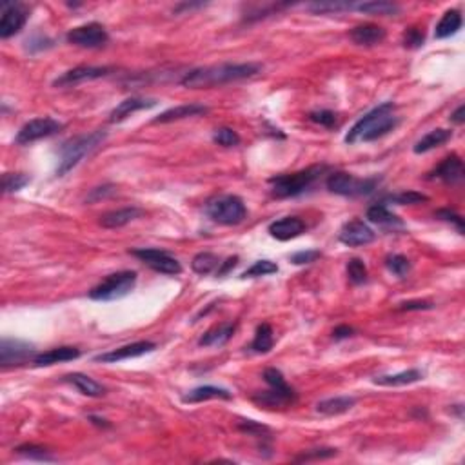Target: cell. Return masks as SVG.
I'll return each instance as SVG.
<instances>
[{"instance_id": "obj_2", "label": "cell", "mask_w": 465, "mask_h": 465, "mask_svg": "<svg viewBox=\"0 0 465 465\" xmlns=\"http://www.w3.org/2000/svg\"><path fill=\"white\" fill-rule=\"evenodd\" d=\"M394 109H396V106L393 102H384L369 113H366L362 118H358L354 122L353 127L345 134V142H373V140L385 137L400 124L398 116L394 115Z\"/></svg>"}, {"instance_id": "obj_14", "label": "cell", "mask_w": 465, "mask_h": 465, "mask_svg": "<svg viewBox=\"0 0 465 465\" xmlns=\"http://www.w3.org/2000/svg\"><path fill=\"white\" fill-rule=\"evenodd\" d=\"M157 349V344H153L149 340H140V342H133V344L122 345L118 349H113V351H108V353H102L99 356H95V362H102V363H116L122 362V360H130V358H139L144 356V354L151 353Z\"/></svg>"}, {"instance_id": "obj_4", "label": "cell", "mask_w": 465, "mask_h": 465, "mask_svg": "<svg viewBox=\"0 0 465 465\" xmlns=\"http://www.w3.org/2000/svg\"><path fill=\"white\" fill-rule=\"evenodd\" d=\"M329 169L327 166H311L307 169L296 171L291 174H278L269 179L271 183V193L277 198H295L307 193L313 188L318 180L322 179V174Z\"/></svg>"}, {"instance_id": "obj_8", "label": "cell", "mask_w": 465, "mask_h": 465, "mask_svg": "<svg viewBox=\"0 0 465 465\" xmlns=\"http://www.w3.org/2000/svg\"><path fill=\"white\" fill-rule=\"evenodd\" d=\"M130 253L160 275L176 277V275L182 273V264L174 256H171L167 251L155 249V247H142V249H133Z\"/></svg>"}, {"instance_id": "obj_20", "label": "cell", "mask_w": 465, "mask_h": 465, "mask_svg": "<svg viewBox=\"0 0 465 465\" xmlns=\"http://www.w3.org/2000/svg\"><path fill=\"white\" fill-rule=\"evenodd\" d=\"M209 108L204 104H182L176 108H171L167 111L160 113V115L153 120V124H169V122L183 120V118H191V116H200L207 115Z\"/></svg>"}, {"instance_id": "obj_44", "label": "cell", "mask_w": 465, "mask_h": 465, "mask_svg": "<svg viewBox=\"0 0 465 465\" xmlns=\"http://www.w3.org/2000/svg\"><path fill=\"white\" fill-rule=\"evenodd\" d=\"M425 42V35L420 27H409L405 33H403V46L409 48V50H418L422 48Z\"/></svg>"}, {"instance_id": "obj_51", "label": "cell", "mask_w": 465, "mask_h": 465, "mask_svg": "<svg viewBox=\"0 0 465 465\" xmlns=\"http://www.w3.org/2000/svg\"><path fill=\"white\" fill-rule=\"evenodd\" d=\"M115 193V188L113 186H102V188H95L93 191H91V195L88 198H85V202H97L100 200V198L108 197V195H113Z\"/></svg>"}, {"instance_id": "obj_48", "label": "cell", "mask_w": 465, "mask_h": 465, "mask_svg": "<svg viewBox=\"0 0 465 465\" xmlns=\"http://www.w3.org/2000/svg\"><path fill=\"white\" fill-rule=\"evenodd\" d=\"M322 256V253L318 249H307V251H298L295 255H291V262L295 265H305V264H313L318 258Z\"/></svg>"}, {"instance_id": "obj_17", "label": "cell", "mask_w": 465, "mask_h": 465, "mask_svg": "<svg viewBox=\"0 0 465 465\" xmlns=\"http://www.w3.org/2000/svg\"><path fill=\"white\" fill-rule=\"evenodd\" d=\"M433 176L431 179H438L445 183H451V186H457L464 180L465 173H464V162L458 155H449L447 158H443L440 162L436 169L433 171Z\"/></svg>"}, {"instance_id": "obj_30", "label": "cell", "mask_w": 465, "mask_h": 465, "mask_svg": "<svg viewBox=\"0 0 465 465\" xmlns=\"http://www.w3.org/2000/svg\"><path fill=\"white\" fill-rule=\"evenodd\" d=\"M356 403V398L353 396H335V398H327L317 403V412L326 416H338L344 412L351 411Z\"/></svg>"}, {"instance_id": "obj_34", "label": "cell", "mask_w": 465, "mask_h": 465, "mask_svg": "<svg viewBox=\"0 0 465 465\" xmlns=\"http://www.w3.org/2000/svg\"><path fill=\"white\" fill-rule=\"evenodd\" d=\"M275 338H273V327L269 326V324H260L256 327L255 338H253V344H251V351H255V353H269L271 349H273Z\"/></svg>"}, {"instance_id": "obj_39", "label": "cell", "mask_w": 465, "mask_h": 465, "mask_svg": "<svg viewBox=\"0 0 465 465\" xmlns=\"http://www.w3.org/2000/svg\"><path fill=\"white\" fill-rule=\"evenodd\" d=\"M385 265H387L391 273L396 275L398 278H405L409 271H411V262L403 255H389L385 258Z\"/></svg>"}, {"instance_id": "obj_45", "label": "cell", "mask_w": 465, "mask_h": 465, "mask_svg": "<svg viewBox=\"0 0 465 465\" xmlns=\"http://www.w3.org/2000/svg\"><path fill=\"white\" fill-rule=\"evenodd\" d=\"M238 429L242 431V433H247L251 434V436H256V438H268L269 436V427H265V425L262 424H256V422L253 420H244L242 424H238Z\"/></svg>"}, {"instance_id": "obj_47", "label": "cell", "mask_w": 465, "mask_h": 465, "mask_svg": "<svg viewBox=\"0 0 465 465\" xmlns=\"http://www.w3.org/2000/svg\"><path fill=\"white\" fill-rule=\"evenodd\" d=\"M434 216L440 220H443V222H449V224H452L454 228H457V231L460 233V235H464V218H461L458 213H454V211H451V209H438L436 213H434Z\"/></svg>"}, {"instance_id": "obj_36", "label": "cell", "mask_w": 465, "mask_h": 465, "mask_svg": "<svg viewBox=\"0 0 465 465\" xmlns=\"http://www.w3.org/2000/svg\"><path fill=\"white\" fill-rule=\"evenodd\" d=\"M17 454L24 458H29V460H39V461H55L57 458L51 457L50 451L41 445H35V443H24V445H18Z\"/></svg>"}, {"instance_id": "obj_7", "label": "cell", "mask_w": 465, "mask_h": 465, "mask_svg": "<svg viewBox=\"0 0 465 465\" xmlns=\"http://www.w3.org/2000/svg\"><path fill=\"white\" fill-rule=\"evenodd\" d=\"M137 286V273L134 271H118L106 277L99 286L90 291V298L97 302H113L127 296Z\"/></svg>"}, {"instance_id": "obj_40", "label": "cell", "mask_w": 465, "mask_h": 465, "mask_svg": "<svg viewBox=\"0 0 465 465\" xmlns=\"http://www.w3.org/2000/svg\"><path fill=\"white\" fill-rule=\"evenodd\" d=\"M347 277L351 284L362 286L367 282V268L360 258H351L347 262Z\"/></svg>"}, {"instance_id": "obj_21", "label": "cell", "mask_w": 465, "mask_h": 465, "mask_svg": "<svg viewBox=\"0 0 465 465\" xmlns=\"http://www.w3.org/2000/svg\"><path fill=\"white\" fill-rule=\"evenodd\" d=\"M81 356V349L69 347V345H64V347H55L50 351H44V353H39L33 360V366L35 367H50L55 363H62V362H71Z\"/></svg>"}, {"instance_id": "obj_42", "label": "cell", "mask_w": 465, "mask_h": 465, "mask_svg": "<svg viewBox=\"0 0 465 465\" xmlns=\"http://www.w3.org/2000/svg\"><path fill=\"white\" fill-rule=\"evenodd\" d=\"M213 140H215L218 146H224V148H235L240 144V137H238L237 131H233L231 127H218L213 134Z\"/></svg>"}, {"instance_id": "obj_38", "label": "cell", "mask_w": 465, "mask_h": 465, "mask_svg": "<svg viewBox=\"0 0 465 465\" xmlns=\"http://www.w3.org/2000/svg\"><path fill=\"white\" fill-rule=\"evenodd\" d=\"M278 271V265L271 260H258L255 264L251 265L249 269H246L242 273V278H258V277H268V275H273Z\"/></svg>"}, {"instance_id": "obj_6", "label": "cell", "mask_w": 465, "mask_h": 465, "mask_svg": "<svg viewBox=\"0 0 465 465\" xmlns=\"http://www.w3.org/2000/svg\"><path fill=\"white\" fill-rule=\"evenodd\" d=\"M206 213L213 222L220 225H237L247 216L246 204L237 195H220L211 198L207 202Z\"/></svg>"}, {"instance_id": "obj_28", "label": "cell", "mask_w": 465, "mask_h": 465, "mask_svg": "<svg viewBox=\"0 0 465 465\" xmlns=\"http://www.w3.org/2000/svg\"><path fill=\"white\" fill-rule=\"evenodd\" d=\"M420 380H424V371H420V369H407V371L396 373V375L376 376L373 382L376 385H382V387H400V385H411Z\"/></svg>"}, {"instance_id": "obj_26", "label": "cell", "mask_w": 465, "mask_h": 465, "mask_svg": "<svg viewBox=\"0 0 465 465\" xmlns=\"http://www.w3.org/2000/svg\"><path fill=\"white\" fill-rule=\"evenodd\" d=\"M64 380L67 384L75 385L76 389L81 391L85 396H91V398H102L106 394V387L102 384H99L97 380L90 378L88 375H82V373H71V375L64 376Z\"/></svg>"}, {"instance_id": "obj_53", "label": "cell", "mask_w": 465, "mask_h": 465, "mask_svg": "<svg viewBox=\"0 0 465 465\" xmlns=\"http://www.w3.org/2000/svg\"><path fill=\"white\" fill-rule=\"evenodd\" d=\"M354 335V329L349 326H338L333 331V336H335V340H344V338H349V336Z\"/></svg>"}, {"instance_id": "obj_54", "label": "cell", "mask_w": 465, "mask_h": 465, "mask_svg": "<svg viewBox=\"0 0 465 465\" xmlns=\"http://www.w3.org/2000/svg\"><path fill=\"white\" fill-rule=\"evenodd\" d=\"M465 106L464 104H461V106H458L457 109H454V113H452L451 115V118H449V120L452 122V124H457V125H461L465 122Z\"/></svg>"}, {"instance_id": "obj_50", "label": "cell", "mask_w": 465, "mask_h": 465, "mask_svg": "<svg viewBox=\"0 0 465 465\" xmlns=\"http://www.w3.org/2000/svg\"><path fill=\"white\" fill-rule=\"evenodd\" d=\"M433 307V302L429 300H409V302H402L398 305V311H427Z\"/></svg>"}, {"instance_id": "obj_35", "label": "cell", "mask_w": 465, "mask_h": 465, "mask_svg": "<svg viewBox=\"0 0 465 465\" xmlns=\"http://www.w3.org/2000/svg\"><path fill=\"white\" fill-rule=\"evenodd\" d=\"M427 200H429V197L418 191H402L385 198V202L396 204V206H418V204H424Z\"/></svg>"}, {"instance_id": "obj_29", "label": "cell", "mask_w": 465, "mask_h": 465, "mask_svg": "<svg viewBox=\"0 0 465 465\" xmlns=\"http://www.w3.org/2000/svg\"><path fill=\"white\" fill-rule=\"evenodd\" d=\"M461 29V13L458 9H449L443 13V17L440 18V22L436 24V29H434V39H449V36L457 35Z\"/></svg>"}, {"instance_id": "obj_12", "label": "cell", "mask_w": 465, "mask_h": 465, "mask_svg": "<svg viewBox=\"0 0 465 465\" xmlns=\"http://www.w3.org/2000/svg\"><path fill=\"white\" fill-rule=\"evenodd\" d=\"M27 22V8L20 2L2 4V18H0V39H11L17 35Z\"/></svg>"}, {"instance_id": "obj_46", "label": "cell", "mask_w": 465, "mask_h": 465, "mask_svg": "<svg viewBox=\"0 0 465 465\" xmlns=\"http://www.w3.org/2000/svg\"><path fill=\"white\" fill-rule=\"evenodd\" d=\"M309 118H311L314 124L324 125L327 130H333L336 125V115L333 111H329V109H320V111L309 113Z\"/></svg>"}, {"instance_id": "obj_1", "label": "cell", "mask_w": 465, "mask_h": 465, "mask_svg": "<svg viewBox=\"0 0 465 465\" xmlns=\"http://www.w3.org/2000/svg\"><path fill=\"white\" fill-rule=\"evenodd\" d=\"M262 71V64L244 62V64H218V66H207L191 69L182 76L180 84L189 90H209L216 85H224L229 82H238L244 78L258 75Z\"/></svg>"}, {"instance_id": "obj_55", "label": "cell", "mask_w": 465, "mask_h": 465, "mask_svg": "<svg viewBox=\"0 0 465 465\" xmlns=\"http://www.w3.org/2000/svg\"><path fill=\"white\" fill-rule=\"evenodd\" d=\"M90 420L93 422L95 425H99V427H109V424L104 418H99V416H90Z\"/></svg>"}, {"instance_id": "obj_16", "label": "cell", "mask_w": 465, "mask_h": 465, "mask_svg": "<svg viewBox=\"0 0 465 465\" xmlns=\"http://www.w3.org/2000/svg\"><path fill=\"white\" fill-rule=\"evenodd\" d=\"M296 391L287 385V387H271L264 393H256L253 396V402L258 403L260 407L265 409H286L296 402Z\"/></svg>"}, {"instance_id": "obj_13", "label": "cell", "mask_w": 465, "mask_h": 465, "mask_svg": "<svg viewBox=\"0 0 465 465\" xmlns=\"http://www.w3.org/2000/svg\"><path fill=\"white\" fill-rule=\"evenodd\" d=\"M113 69L111 67H95V66H78L73 67L69 71L62 73V75L55 78L53 85L55 88H71V85L82 84V82L97 81L102 76H108Z\"/></svg>"}, {"instance_id": "obj_5", "label": "cell", "mask_w": 465, "mask_h": 465, "mask_svg": "<svg viewBox=\"0 0 465 465\" xmlns=\"http://www.w3.org/2000/svg\"><path fill=\"white\" fill-rule=\"evenodd\" d=\"M327 189L335 195L340 197H367L378 189L380 186V179L378 176H371V179H356L354 174L344 173V171H336L331 173L326 180Z\"/></svg>"}, {"instance_id": "obj_15", "label": "cell", "mask_w": 465, "mask_h": 465, "mask_svg": "<svg viewBox=\"0 0 465 465\" xmlns=\"http://www.w3.org/2000/svg\"><path fill=\"white\" fill-rule=\"evenodd\" d=\"M375 238H376L375 231H373L366 222H362V220L358 218L344 224V228H342L340 233H338V240L349 247L367 246V244L375 242Z\"/></svg>"}, {"instance_id": "obj_31", "label": "cell", "mask_w": 465, "mask_h": 465, "mask_svg": "<svg viewBox=\"0 0 465 465\" xmlns=\"http://www.w3.org/2000/svg\"><path fill=\"white\" fill-rule=\"evenodd\" d=\"M451 139H452V131L433 130L425 134V137H422V139L415 144V153L416 155L427 153V151H431V149L440 148V146H443V144L449 142Z\"/></svg>"}, {"instance_id": "obj_33", "label": "cell", "mask_w": 465, "mask_h": 465, "mask_svg": "<svg viewBox=\"0 0 465 465\" xmlns=\"http://www.w3.org/2000/svg\"><path fill=\"white\" fill-rule=\"evenodd\" d=\"M220 264H222V262H220L218 256H216L215 253H209V251H202V253H198V255L193 256L191 269L197 275L206 277V275L215 273Z\"/></svg>"}, {"instance_id": "obj_18", "label": "cell", "mask_w": 465, "mask_h": 465, "mask_svg": "<svg viewBox=\"0 0 465 465\" xmlns=\"http://www.w3.org/2000/svg\"><path fill=\"white\" fill-rule=\"evenodd\" d=\"M305 231L304 220L298 216H284L280 220H275L273 224H269V235L280 242L293 240L300 237Z\"/></svg>"}, {"instance_id": "obj_41", "label": "cell", "mask_w": 465, "mask_h": 465, "mask_svg": "<svg viewBox=\"0 0 465 465\" xmlns=\"http://www.w3.org/2000/svg\"><path fill=\"white\" fill-rule=\"evenodd\" d=\"M347 9H354V4L351 2H317V4L309 6V11H313V13H340Z\"/></svg>"}, {"instance_id": "obj_37", "label": "cell", "mask_w": 465, "mask_h": 465, "mask_svg": "<svg viewBox=\"0 0 465 465\" xmlns=\"http://www.w3.org/2000/svg\"><path fill=\"white\" fill-rule=\"evenodd\" d=\"M29 182H32V179L24 173H4V176H2V189H4L6 195H11V193H17L22 188H26Z\"/></svg>"}, {"instance_id": "obj_27", "label": "cell", "mask_w": 465, "mask_h": 465, "mask_svg": "<svg viewBox=\"0 0 465 465\" xmlns=\"http://www.w3.org/2000/svg\"><path fill=\"white\" fill-rule=\"evenodd\" d=\"M231 400V393L224 387H215V385H200V387H195V389L189 391L188 394H183L182 402L183 403H200L206 402V400Z\"/></svg>"}, {"instance_id": "obj_24", "label": "cell", "mask_w": 465, "mask_h": 465, "mask_svg": "<svg viewBox=\"0 0 465 465\" xmlns=\"http://www.w3.org/2000/svg\"><path fill=\"white\" fill-rule=\"evenodd\" d=\"M140 216H142V209H139V207H122V209L111 211V213L100 216V225L106 229H118L127 225L133 220L140 218Z\"/></svg>"}, {"instance_id": "obj_11", "label": "cell", "mask_w": 465, "mask_h": 465, "mask_svg": "<svg viewBox=\"0 0 465 465\" xmlns=\"http://www.w3.org/2000/svg\"><path fill=\"white\" fill-rule=\"evenodd\" d=\"M62 127H64L62 122L50 118V116H44V118H33V120L26 122V124L20 127V131H18L17 137H15V142H17L18 146H26V144L48 139V137H53V134H57Z\"/></svg>"}, {"instance_id": "obj_3", "label": "cell", "mask_w": 465, "mask_h": 465, "mask_svg": "<svg viewBox=\"0 0 465 465\" xmlns=\"http://www.w3.org/2000/svg\"><path fill=\"white\" fill-rule=\"evenodd\" d=\"M106 139H108V131L99 130L93 131V133L81 134V137L66 140V142L60 146L57 176H64V174H67L71 169H75L88 155H91L99 146H102Z\"/></svg>"}, {"instance_id": "obj_25", "label": "cell", "mask_w": 465, "mask_h": 465, "mask_svg": "<svg viewBox=\"0 0 465 465\" xmlns=\"http://www.w3.org/2000/svg\"><path fill=\"white\" fill-rule=\"evenodd\" d=\"M367 220H369L371 224L380 225V228H385V229H393V231L394 229L403 228L402 220L394 215V213H391L384 202H380V204H375V206H371L369 209H367Z\"/></svg>"}, {"instance_id": "obj_52", "label": "cell", "mask_w": 465, "mask_h": 465, "mask_svg": "<svg viewBox=\"0 0 465 465\" xmlns=\"http://www.w3.org/2000/svg\"><path fill=\"white\" fill-rule=\"evenodd\" d=\"M238 265V256H231V258H228L225 262H222V264L218 265V269H216V277H225V275L231 271V269H235Z\"/></svg>"}, {"instance_id": "obj_43", "label": "cell", "mask_w": 465, "mask_h": 465, "mask_svg": "<svg viewBox=\"0 0 465 465\" xmlns=\"http://www.w3.org/2000/svg\"><path fill=\"white\" fill-rule=\"evenodd\" d=\"M338 451L333 447H320V449H309L304 454L295 458V461H317V460H329V458L336 457Z\"/></svg>"}, {"instance_id": "obj_9", "label": "cell", "mask_w": 465, "mask_h": 465, "mask_svg": "<svg viewBox=\"0 0 465 465\" xmlns=\"http://www.w3.org/2000/svg\"><path fill=\"white\" fill-rule=\"evenodd\" d=\"M35 356V345L29 342L18 338H2L0 342V366L4 369L24 366L27 362L33 363Z\"/></svg>"}, {"instance_id": "obj_49", "label": "cell", "mask_w": 465, "mask_h": 465, "mask_svg": "<svg viewBox=\"0 0 465 465\" xmlns=\"http://www.w3.org/2000/svg\"><path fill=\"white\" fill-rule=\"evenodd\" d=\"M264 380L269 387H287V385H289L286 382V378H284L282 373L278 371V369H275V367H269V369H265Z\"/></svg>"}, {"instance_id": "obj_19", "label": "cell", "mask_w": 465, "mask_h": 465, "mask_svg": "<svg viewBox=\"0 0 465 465\" xmlns=\"http://www.w3.org/2000/svg\"><path fill=\"white\" fill-rule=\"evenodd\" d=\"M158 102L155 99H140V97L125 99L109 113V122H111V124H118V122L125 120V118L133 115V113L142 111V109H151L155 108Z\"/></svg>"}, {"instance_id": "obj_23", "label": "cell", "mask_w": 465, "mask_h": 465, "mask_svg": "<svg viewBox=\"0 0 465 465\" xmlns=\"http://www.w3.org/2000/svg\"><path fill=\"white\" fill-rule=\"evenodd\" d=\"M349 36H351V41L356 46L371 48V46L380 44V42L385 41V29L378 26V24H362V26L353 27Z\"/></svg>"}, {"instance_id": "obj_22", "label": "cell", "mask_w": 465, "mask_h": 465, "mask_svg": "<svg viewBox=\"0 0 465 465\" xmlns=\"http://www.w3.org/2000/svg\"><path fill=\"white\" fill-rule=\"evenodd\" d=\"M237 322L216 324V326L211 327L209 331L204 333V336L198 340V345H202V347H220V345L228 344L235 331H237Z\"/></svg>"}, {"instance_id": "obj_10", "label": "cell", "mask_w": 465, "mask_h": 465, "mask_svg": "<svg viewBox=\"0 0 465 465\" xmlns=\"http://www.w3.org/2000/svg\"><path fill=\"white\" fill-rule=\"evenodd\" d=\"M67 42L84 50H99L109 42V35L106 27L99 22H90L84 26L73 27L71 32L67 33Z\"/></svg>"}, {"instance_id": "obj_32", "label": "cell", "mask_w": 465, "mask_h": 465, "mask_svg": "<svg viewBox=\"0 0 465 465\" xmlns=\"http://www.w3.org/2000/svg\"><path fill=\"white\" fill-rule=\"evenodd\" d=\"M354 9L360 13L376 15V17H391V15L400 13V6L394 2H384V0H373V2H363V4H354Z\"/></svg>"}]
</instances>
